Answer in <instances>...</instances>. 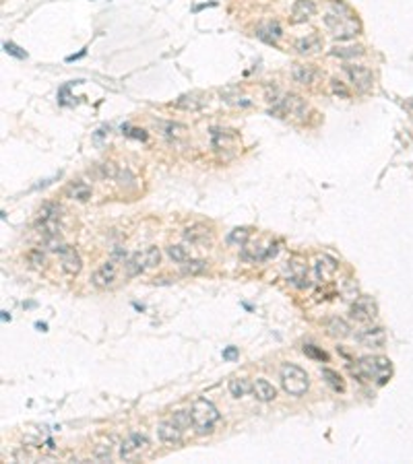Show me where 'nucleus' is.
<instances>
[{"instance_id":"obj_1","label":"nucleus","mask_w":413,"mask_h":464,"mask_svg":"<svg viewBox=\"0 0 413 464\" xmlns=\"http://www.w3.org/2000/svg\"><path fill=\"white\" fill-rule=\"evenodd\" d=\"M353 375L362 380H376L378 384H384L390 375V361L380 355H370V357H362L356 367H349Z\"/></svg>"},{"instance_id":"obj_2","label":"nucleus","mask_w":413,"mask_h":464,"mask_svg":"<svg viewBox=\"0 0 413 464\" xmlns=\"http://www.w3.org/2000/svg\"><path fill=\"white\" fill-rule=\"evenodd\" d=\"M190 417H192V425L197 429V433H209L215 423L219 421V411L215 409L213 403H209L207 399H199L192 403L190 409Z\"/></svg>"},{"instance_id":"obj_3","label":"nucleus","mask_w":413,"mask_h":464,"mask_svg":"<svg viewBox=\"0 0 413 464\" xmlns=\"http://www.w3.org/2000/svg\"><path fill=\"white\" fill-rule=\"evenodd\" d=\"M281 386L291 396H302V394H306L310 386V378L302 367L293 363H283L281 365Z\"/></svg>"},{"instance_id":"obj_4","label":"nucleus","mask_w":413,"mask_h":464,"mask_svg":"<svg viewBox=\"0 0 413 464\" xmlns=\"http://www.w3.org/2000/svg\"><path fill=\"white\" fill-rule=\"evenodd\" d=\"M159 260H161V252H159V248H155V246L147 248L145 252H137V254H133V256H130V258L124 262L126 275H128V277H137V275H141L145 269L157 267Z\"/></svg>"},{"instance_id":"obj_5","label":"nucleus","mask_w":413,"mask_h":464,"mask_svg":"<svg viewBox=\"0 0 413 464\" xmlns=\"http://www.w3.org/2000/svg\"><path fill=\"white\" fill-rule=\"evenodd\" d=\"M324 23H327V27L333 31L335 37L339 39H349V37H356L358 31H360V25H358V21L351 17V15H347V17H341V15H327L324 17Z\"/></svg>"},{"instance_id":"obj_6","label":"nucleus","mask_w":413,"mask_h":464,"mask_svg":"<svg viewBox=\"0 0 413 464\" xmlns=\"http://www.w3.org/2000/svg\"><path fill=\"white\" fill-rule=\"evenodd\" d=\"M343 71H345L347 79L351 81V85L356 87L358 91H368L372 87L374 77H372L370 71L366 69V66H362V64H345Z\"/></svg>"},{"instance_id":"obj_7","label":"nucleus","mask_w":413,"mask_h":464,"mask_svg":"<svg viewBox=\"0 0 413 464\" xmlns=\"http://www.w3.org/2000/svg\"><path fill=\"white\" fill-rule=\"evenodd\" d=\"M378 314V307L370 297H360L351 307H349V318L356 322H372Z\"/></svg>"},{"instance_id":"obj_8","label":"nucleus","mask_w":413,"mask_h":464,"mask_svg":"<svg viewBox=\"0 0 413 464\" xmlns=\"http://www.w3.org/2000/svg\"><path fill=\"white\" fill-rule=\"evenodd\" d=\"M116 277H118V267H116V262L114 260H107L103 262L101 267L93 273L91 277V283L95 287H99V289H107V287H112L116 283Z\"/></svg>"},{"instance_id":"obj_9","label":"nucleus","mask_w":413,"mask_h":464,"mask_svg":"<svg viewBox=\"0 0 413 464\" xmlns=\"http://www.w3.org/2000/svg\"><path fill=\"white\" fill-rule=\"evenodd\" d=\"M275 112H277V114H283V116H298V118H302L304 112H306V103H304L302 97L289 93V95H285L283 99L277 103Z\"/></svg>"},{"instance_id":"obj_10","label":"nucleus","mask_w":413,"mask_h":464,"mask_svg":"<svg viewBox=\"0 0 413 464\" xmlns=\"http://www.w3.org/2000/svg\"><path fill=\"white\" fill-rule=\"evenodd\" d=\"M149 446V439L143 433H130L120 444V456L122 458H135Z\"/></svg>"},{"instance_id":"obj_11","label":"nucleus","mask_w":413,"mask_h":464,"mask_svg":"<svg viewBox=\"0 0 413 464\" xmlns=\"http://www.w3.org/2000/svg\"><path fill=\"white\" fill-rule=\"evenodd\" d=\"M60 262H62V271L69 273V275H77L83 267L81 262V256L77 254L75 248H69V246H60Z\"/></svg>"},{"instance_id":"obj_12","label":"nucleus","mask_w":413,"mask_h":464,"mask_svg":"<svg viewBox=\"0 0 413 464\" xmlns=\"http://www.w3.org/2000/svg\"><path fill=\"white\" fill-rule=\"evenodd\" d=\"M287 279L296 285V287H308V267L302 260H291L287 262Z\"/></svg>"},{"instance_id":"obj_13","label":"nucleus","mask_w":413,"mask_h":464,"mask_svg":"<svg viewBox=\"0 0 413 464\" xmlns=\"http://www.w3.org/2000/svg\"><path fill=\"white\" fill-rule=\"evenodd\" d=\"M316 15V5L314 0H296L291 7V21L293 23H304L310 17Z\"/></svg>"},{"instance_id":"obj_14","label":"nucleus","mask_w":413,"mask_h":464,"mask_svg":"<svg viewBox=\"0 0 413 464\" xmlns=\"http://www.w3.org/2000/svg\"><path fill=\"white\" fill-rule=\"evenodd\" d=\"M358 343L364 347H370V349H380L386 343V335L382 328H368L358 335Z\"/></svg>"},{"instance_id":"obj_15","label":"nucleus","mask_w":413,"mask_h":464,"mask_svg":"<svg viewBox=\"0 0 413 464\" xmlns=\"http://www.w3.org/2000/svg\"><path fill=\"white\" fill-rule=\"evenodd\" d=\"M184 239L190 241L192 246H205L211 241V229H207L205 225H192L188 229H184Z\"/></svg>"},{"instance_id":"obj_16","label":"nucleus","mask_w":413,"mask_h":464,"mask_svg":"<svg viewBox=\"0 0 413 464\" xmlns=\"http://www.w3.org/2000/svg\"><path fill=\"white\" fill-rule=\"evenodd\" d=\"M157 435L163 444H178L182 439V427H178L173 421H163L157 427Z\"/></svg>"},{"instance_id":"obj_17","label":"nucleus","mask_w":413,"mask_h":464,"mask_svg":"<svg viewBox=\"0 0 413 464\" xmlns=\"http://www.w3.org/2000/svg\"><path fill=\"white\" fill-rule=\"evenodd\" d=\"M291 77L296 83L300 85H312L318 77V73L312 69V66L308 64H293V69H291Z\"/></svg>"},{"instance_id":"obj_18","label":"nucleus","mask_w":413,"mask_h":464,"mask_svg":"<svg viewBox=\"0 0 413 464\" xmlns=\"http://www.w3.org/2000/svg\"><path fill=\"white\" fill-rule=\"evenodd\" d=\"M254 396L258 401H263V403H269V401H275V396H277V390L271 382H267L265 378H258L254 382V388H252Z\"/></svg>"},{"instance_id":"obj_19","label":"nucleus","mask_w":413,"mask_h":464,"mask_svg":"<svg viewBox=\"0 0 413 464\" xmlns=\"http://www.w3.org/2000/svg\"><path fill=\"white\" fill-rule=\"evenodd\" d=\"M293 48L300 54H314V52H318L322 48V39L318 35H306V37H300L293 43Z\"/></svg>"},{"instance_id":"obj_20","label":"nucleus","mask_w":413,"mask_h":464,"mask_svg":"<svg viewBox=\"0 0 413 464\" xmlns=\"http://www.w3.org/2000/svg\"><path fill=\"white\" fill-rule=\"evenodd\" d=\"M327 333L333 339H347V337L351 335V328H349V324H347L345 320H341V318H331L327 322Z\"/></svg>"},{"instance_id":"obj_21","label":"nucleus","mask_w":413,"mask_h":464,"mask_svg":"<svg viewBox=\"0 0 413 464\" xmlns=\"http://www.w3.org/2000/svg\"><path fill=\"white\" fill-rule=\"evenodd\" d=\"M314 269H316L318 279L327 281V279H331V277L335 275V271H337V262H335L333 258H329V256H322V258H318V260H316Z\"/></svg>"},{"instance_id":"obj_22","label":"nucleus","mask_w":413,"mask_h":464,"mask_svg":"<svg viewBox=\"0 0 413 464\" xmlns=\"http://www.w3.org/2000/svg\"><path fill=\"white\" fill-rule=\"evenodd\" d=\"M252 388H254V384H250V380H246V378H233V380H229V394L235 396V399H242V396H246Z\"/></svg>"},{"instance_id":"obj_23","label":"nucleus","mask_w":413,"mask_h":464,"mask_svg":"<svg viewBox=\"0 0 413 464\" xmlns=\"http://www.w3.org/2000/svg\"><path fill=\"white\" fill-rule=\"evenodd\" d=\"M67 194L71 198H77V201L85 203V201H89V198H91V188L87 186L85 182H75V184H71L67 188Z\"/></svg>"},{"instance_id":"obj_24","label":"nucleus","mask_w":413,"mask_h":464,"mask_svg":"<svg viewBox=\"0 0 413 464\" xmlns=\"http://www.w3.org/2000/svg\"><path fill=\"white\" fill-rule=\"evenodd\" d=\"M364 54V48L362 46H343V48H333L331 50V56H337L341 60H349V58H358Z\"/></svg>"},{"instance_id":"obj_25","label":"nucleus","mask_w":413,"mask_h":464,"mask_svg":"<svg viewBox=\"0 0 413 464\" xmlns=\"http://www.w3.org/2000/svg\"><path fill=\"white\" fill-rule=\"evenodd\" d=\"M320 373H322V380L327 382L335 392H343V390H345V384H343L341 375H339L337 371H333V369H322Z\"/></svg>"},{"instance_id":"obj_26","label":"nucleus","mask_w":413,"mask_h":464,"mask_svg":"<svg viewBox=\"0 0 413 464\" xmlns=\"http://www.w3.org/2000/svg\"><path fill=\"white\" fill-rule=\"evenodd\" d=\"M167 256L173 260V262H178V264H184L186 260H190V252L188 248L176 244V246H167Z\"/></svg>"},{"instance_id":"obj_27","label":"nucleus","mask_w":413,"mask_h":464,"mask_svg":"<svg viewBox=\"0 0 413 464\" xmlns=\"http://www.w3.org/2000/svg\"><path fill=\"white\" fill-rule=\"evenodd\" d=\"M248 237H250V231H248V229L238 227V229L229 231V235H227V244H231V246H244L246 241H248Z\"/></svg>"},{"instance_id":"obj_28","label":"nucleus","mask_w":413,"mask_h":464,"mask_svg":"<svg viewBox=\"0 0 413 464\" xmlns=\"http://www.w3.org/2000/svg\"><path fill=\"white\" fill-rule=\"evenodd\" d=\"M182 271L186 273V275H199V273H205L207 271V262L205 260H186L184 264H182Z\"/></svg>"},{"instance_id":"obj_29","label":"nucleus","mask_w":413,"mask_h":464,"mask_svg":"<svg viewBox=\"0 0 413 464\" xmlns=\"http://www.w3.org/2000/svg\"><path fill=\"white\" fill-rule=\"evenodd\" d=\"M263 31H265V33H269V35H265V37H263V39H265V41H269V43H275L281 35H283V29H281V25L277 23V21L269 23V27H267V29H263Z\"/></svg>"},{"instance_id":"obj_30","label":"nucleus","mask_w":413,"mask_h":464,"mask_svg":"<svg viewBox=\"0 0 413 464\" xmlns=\"http://www.w3.org/2000/svg\"><path fill=\"white\" fill-rule=\"evenodd\" d=\"M304 355L306 357H310V359H316V361H327L329 359V355L324 351H320L318 347H314V345H304Z\"/></svg>"},{"instance_id":"obj_31","label":"nucleus","mask_w":413,"mask_h":464,"mask_svg":"<svg viewBox=\"0 0 413 464\" xmlns=\"http://www.w3.org/2000/svg\"><path fill=\"white\" fill-rule=\"evenodd\" d=\"M93 458L99 460V462H107V460L112 458V448L107 446V444H99L95 448V452H93Z\"/></svg>"},{"instance_id":"obj_32","label":"nucleus","mask_w":413,"mask_h":464,"mask_svg":"<svg viewBox=\"0 0 413 464\" xmlns=\"http://www.w3.org/2000/svg\"><path fill=\"white\" fill-rule=\"evenodd\" d=\"M173 423H176L178 427H188L190 423H192V417H190V413H186V411H178V413H173V419H171Z\"/></svg>"},{"instance_id":"obj_33","label":"nucleus","mask_w":413,"mask_h":464,"mask_svg":"<svg viewBox=\"0 0 413 464\" xmlns=\"http://www.w3.org/2000/svg\"><path fill=\"white\" fill-rule=\"evenodd\" d=\"M97 171H99L101 178H116L118 175V169L114 163H101V165H97Z\"/></svg>"},{"instance_id":"obj_34","label":"nucleus","mask_w":413,"mask_h":464,"mask_svg":"<svg viewBox=\"0 0 413 464\" xmlns=\"http://www.w3.org/2000/svg\"><path fill=\"white\" fill-rule=\"evenodd\" d=\"M3 48H5V52H7V54H11V56H15V58H21V60L27 58V54H25V52H21V48H19V46H15V43H11V41H7Z\"/></svg>"},{"instance_id":"obj_35","label":"nucleus","mask_w":413,"mask_h":464,"mask_svg":"<svg viewBox=\"0 0 413 464\" xmlns=\"http://www.w3.org/2000/svg\"><path fill=\"white\" fill-rule=\"evenodd\" d=\"M331 87H333V93H335V95H341V97H345V99L349 97V91H347V87H345L341 81L333 79V81H331Z\"/></svg>"},{"instance_id":"obj_36","label":"nucleus","mask_w":413,"mask_h":464,"mask_svg":"<svg viewBox=\"0 0 413 464\" xmlns=\"http://www.w3.org/2000/svg\"><path fill=\"white\" fill-rule=\"evenodd\" d=\"M27 258H29V262L33 264V267H41L43 260H46V256H43V252H41V250H31Z\"/></svg>"},{"instance_id":"obj_37","label":"nucleus","mask_w":413,"mask_h":464,"mask_svg":"<svg viewBox=\"0 0 413 464\" xmlns=\"http://www.w3.org/2000/svg\"><path fill=\"white\" fill-rule=\"evenodd\" d=\"M238 357V347H227V349H223V359L225 361H231V359H235Z\"/></svg>"},{"instance_id":"obj_38","label":"nucleus","mask_w":413,"mask_h":464,"mask_svg":"<svg viewBox=\"0 0 413 464\" xmlns=\"http://www.w3.org/2000/svg\"><path fill=\"white\" fill-rule=\"evenodd\" d=\"M112 254H114V258H120V260H126V250H118V248H116V250H114Z\"/></svg>"},{"instance_id":"obj_39","label":"nucleus","mask_w":413,"mask_h":464,"mask_svg":"<svg viewBox=\"0 0 413 464\" xmlns=\"http://www.w3.org/2000/svg\"><path fill=\"white\" fill-rule=\"evenodd\" d=\"M35 328H37V330H41V333H46V330H48V324H41V322H37V324H35Z\"/></svg>"},{"instance_id":"obj_40","label":"nucleus","mask_w":413,"mask_h":464,"mask_svg":"<svg viewBox=\"0 0 413 464\" xmlns=\"http://www.w3.org/2000/svg\"><path fill=\"white\" fill-rule=\"evenodd\" d=\"M7 320L11 322V314H9V312H3V322H7Z\"/></svg>"}]
</instances>
